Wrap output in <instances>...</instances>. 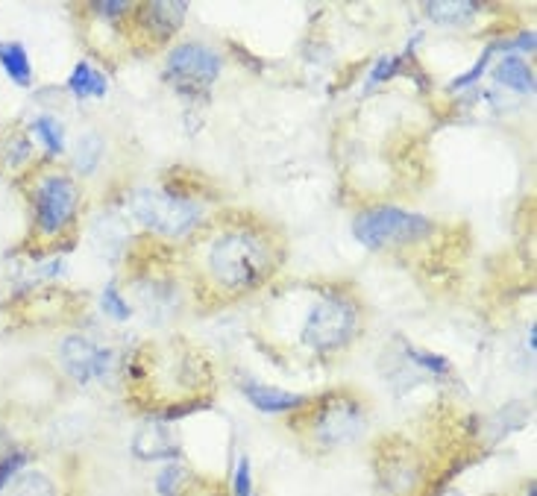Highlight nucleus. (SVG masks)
Listing matches in <instances>:
<instances>
[{"label": "nucleus", "instance_id": "f257e3e1", "mask_svg": "<svg viewBox=\"0 0 537 496\" xmlns=\"http://www.w3.org/2000/svg\"><path fill=\"white\" fill-rule=\"evenodd\" d=\"M276 268L273 244L259 229H226L209 247V271L215 282L232 291H253L259 288Z\"/></svg>", "mask_w": 537, "mask_h": 496}, {"label": "nucleus", "instance_id": "f03ea898", "mask_svg": "<svg viewBox=\"0 0 537 496\" xmlns=\"http://www.w3.org/2000/svg\"><path fill=\"white\" fill-rule=\"evenodd\" d=\"M435 232V224L417 212L400 206H373L353 221V235L367 250H394L423 241Z\"/></svg>", "mask_w": 537, "mask_h": 496}, {"label": "nucleus", "instance_id": "7ed1b4c3", "mask_svg": "<svg viewBox=\"0 0 537 496\" xmlns=\"http://www.w3.org/2000/svg\"><path fill=\"white\" fill-rule=\"evenodd\" d=\"M130 209H133V218L138 224L147 226L156 235H165V238L191 235L203 218V209L194 200L174 194V191H165V188L135 191Z\"/></svg>", "mask_w": 537, "mask_h": 496}, {"label": "nucleus", "instance_id": "20e7f679", "mask_svg": "<svg viewBox=\"0 0 537 496\" xmlns=\"http://www.w3.org/2000/svg\"><path fill=\"white\" fill-rule=\"evenodd\" d=\"M358 332V306L344 294H323L303 320L300 341L314 353H335Z\"/></svg>", "mask_w": 537, "mask_h": 496}, {"label": "nucleus", "instance_id": "39448f33", "mask_svg": "<svg viewBox=\"0 0 537 496\" xmlns=\"http://www.w3.org/2000/svg\"><path fill=\"white\" fill-rule=\"evenodd\" d=\"M364 426H367L364 406L347 391L326 394L312 414L306 417L309 438H314V444L326 447V450L353 444L358 435L364 432Z\"/></svg>", "mask_w": 537, "mask_h": 496}, {"label": "nucleus", "instance_id": "423d86ee", "mask_svg": "<svg viewBox=\"0 0 537 496\" xmlns=\"http://www.w3.org/2000/svg\"><path fill=\"white\" fill-rule=\"evenodd\" d=\"M224 59L206 45H177L168 53L165 77L177 86L182 94H200L212 89V83L221 77Z\"/></svg>", "mask_w": 537, "mask_h": 496}, {"label": "nucleus", "instance_id": "0eeeda50", "mask_svg": "<svg viewBox=\"0 0 537 496\" xmlns=\"http://www.w3.org/2000/svg\"><path fill=\"white\" fill-rule=\"evenodd\" d=\"M36 226L42 235H62L80 206V191L77 182L65 174H50L42 177L36 185Z\"/></svg>", "mask_w": 537, "mask_h": 496}, {"label": "nucleus", "instance_id": "6e6552de", "mask_svg": "<svg viewBox=\"0 0 537 496\" xmlns=\"http://www.w3.org/2000/svg\"><path fill=\"white\" fill-rule=\"evenodd\" d=\"M59 361L68 370V376H74L77 382H91V379L106 376L112 364V353L106 347H97L83 335H68L59 344Z\"/></svg>", "mask_w": 537, "mask_h": 496}, {"label": "nucleus", "instance_id": "1a4fd4ad", "mask_svg": "<svg viewBox=\"0 0 537 496\" xmlns=\"http://www.w3.org/2000/svg\"><path fill=\"white\" fill-rule=\"evenodd\" d=\"M133 9L138 12L135 21L144 33V39H150L156 45L168 42L177 33L185 21V12H188L185 3H144V6H133Z\"/></svg>", "mask_w": 537, "mask_h": 496}, {"label": "nucleus", "instance_id": "9d476101", "mask_svg": "<svg viewBox=\"0 0 537 496\" xmlns=\"http://www.w3.org/2000/svg\"><path fill=\"white\" fill-rule=\"evenodd\" d=\"M133 452L141 461H177L179 444L165 423H147L135 432Z\"/></svg>", "mask_w": 537, "mask_h": 496}, {"label": "nucleus", "instance_id": "9b49d317", "mask_svg": "<svg viewBox=\"0 0 537 496\" xmlns=\"http://www.w3.org/2000/svg\"><path fill=\"white\" fill-rule=\"evenodd\" d=\"M244 397L262 414H285V411L309 406V397L294 394V391H282V388H273V385H262V382H244Z\"/></svg>", "mask_w": 537, "mask_h": 496}, {"label": "nucleus", "instance_id": "f8f14e48", "mask_svg": "<svg viewBox=\"0 0 537 496\" xmlns=\"http://www.w3.org/2000/svg\"><path fill=\"white\" fill-rule=\"evenodd\" d=\"M493 77L496 83H502L505 89L520 91V94H532L535 91V71L517 56V53H508L496 62L493 68Z\"/></svg>", "mask_w": 537, "mask_h": 496}, {"label": "nucleus", "instance_id": "ddd939ff", "mask_svg": "<svg viewBox=\"0 0 537 496\" xmlns=\"http://www.w3.org/2000/svg\"><path fill=\"white\" fill-rule=\"evenodd\" d=\"M0 68L18 89L33 86V65H30L27 47L21 42H0Z\"/></svg>", "mask_w": 537, "mask_h": 496}, {"label": "nucleus", "instance_id": "4468645a", "mask_svg": "<svg viewBox=\"0 0 537 496\" xmlns=\"http://www.w3.org/2000/svg\"><path fill=\"white\" fill-rule=\"evenodd\" d=\"M68 91L77 97V100H91V97H106L109 91V80L103 71H97L91 62H77L71 77H68Z\"/></svg>", "mask_w": 537, "mask_h": 496}, {"label": "nucleus", "instance_id": "2eb2a0df", "mask_svg": "<svg viewBox=\"0 0 537 496\" xmlns=\"http://www.w3.org/2000/svg\"><path fill=\"white\" fill-rule=\"evenodd\" d=\"M426 12H429V18H432L435 24H441V27H461V24H470V21L476 18L479 3H467V0H461V3H444V0H438V3H426Z\"/></svg>", "mask_w": 537, "mask_h": 496}, {"label": "nucleus", "instance_id": "dca6fc26", "mask_svg": "<svg viewBox=\"0 0 537 496\" xmlns=\"http://www.w3.org/2000/svg\"><path fill=\"white\" fill-rule=\"evenodd\" d=\"M30 130H33V136L45 144V153L50 159H53V156H62V150H65V130H62V124H59L53 115H39V118L30 124Z\"/></svg>", "mask_w": 537, "mask_h": 496}, {"label": "nucleus", "instance_id": "f3484780", "mask_svg": "<svg viewBox=\"0 0 537 496\" xmlns=\"http://www.w3.org/2000/svg\"><path fill=\"white\" fill-rule=\"evenodd\" d=\"M156 491H159V496L188 494V491H191V473H188V467L179 464V461H171V464L159 473V479H156Z\"/></svg>", "mask_w": 537, "mask_h": 496}, {"label": "nucleus", "instance_id": "a211bd4d", "mask_svg": "<svg viewBox=\"0 0 537 496\" xmlns=\"http://www.w3.org/2000/svg\"><path fill=\"white\" fill-rule=\"evenodd\" d=\"M6 496H56V485L50 482V476L45 473H24L12 482V488L6 491Z\"/></svg>", "mask_w": 537, "mask_h": 496}, {"label": "nucleus", "instance_id": "6ab92c4d", "mask_svg": "<svg viewBox=\"0 0 537 496\" xmlns=\"http://www.w3.org/2000/svg\"><path fill=\"white\" fill-rule=\"evenodd\" d=\"M403 350L408 361H414V367H420V370H426V373H432V376H449V373H452L449 359L432 353V350H420V347H411V344H405Z\"/></svg>", "mask_w": 537, "mask_h": 496}, {"label": "nucleus", "instance_id": "aec40b11", "mask_svg": "<svg viewBox=\"0 0 537 496\" xmlns=\"http://www.w3.org/2000/svg\"><path fill=\"white\" fill-rule=\"evenodd\" d=\"M100 156H103V138L97 136V133H86V136L80 138V144H77V159H74V165H77L80 174H91V171L97 168Z\"/></svg>", "mask_w": 537, "mask_h": 496}, {"label": "nucleus", "instance_id": "412c9836", "mask_svg": "<svg viewBox=\"0 0 537 496\" xmlns=\"http://www.w3.org/2000/svg\"><path fill=\"white\" fill-rule=\"evenodd\" d=\"M100 306H103V312H106V317H112V320H118V323L130 320V315H133L130 303H127V300H124V297L118 294V288H115V285H106V288H103Z\"/></svg>", "mask_w": 537, "mask_h": 496}, {"label": "nucleus", "instance_id": "4be33fe9", "mask_svg": "<svg viewBox=\"0 0 537 496\" xmlns=\"http://www.w3.org/2000/svg\"><path fill=\"white\" fill-rule=\"evenodd\" d=\"M493 53H496V45H493V42H491V45L485 47V53H482V56L476 59V65H473V68H470L467 74H461V77H455V80L449 83V89H452V91H461V89H470L473 83H479V80H482V74L488 71V62H491Z\"/></svg>", "mask_w": 537, "mask_h": 496}, {"label": "nucleus", "instance_id": "5701e85b", "mask_svg": "<svg viewBox=\"0 0 537 496\" xmlns=\"http://www.w3.org/2000/svg\"><path fill=\"white\" fill-rule=\"evenodd\" d=\"M232 496H256L253 488V467H250V458L241 455L238 464H235V473H232Z\"/></svg>", "mask_w": 537, "mask_h": 496}, {"label": "nucleus", "instance_id": "b1692460", "mask_svg": "<svg viewBox=\"0 0 537 496\" xmlns=\"http://www.w3.org/2000/svg\"><path fill=\"white\" fill-rule=\"evenodd\" d=\"M403 59L405 56H382V59L373 65V71H370V86L385 83V80H394V77L403 71Z\"/></svg>", "mask_w": 537, "mask_h": 496}, {"label": "nucleus", "instance_id": "393cba45", "mask_svg": "<svg viewBox=\"0 0 537 496\" xmlns=\"http://www.w3.org/2000/svg\"><path fill=\"white\" fill-rule=\"evenodd\" d=\"M200 408H209V400H188V403L165 406L159 417H162L165 423H171V420H182V417H188V414H194V411H200Z\"/></svg>", "mask_w": 537, "mask_h": 496}, {"label": "nucleus", "instance_id": "a878e982", "mask_svg": "<svg viewBox=\"0 0 537 496\" xmlns=\"http://www.w3.org/2000/svg\"><path fill=\"white\" fill-rule=\"evenodd\" d=\"M94 12H103V18H121V12H133L130 3H94Z\"/></svg>", "mask_w": 537, "mask_h": 496}, {"label": "nucleus", "instance_id": "bb28decb", "mask_svg": "<svg viewBox=\"0 0 537 496\" xmlns=\"http://www.w3.org/2000/svg\"><path fill=\"white\" fill-rule=\"evenodd\" d=\"M444 496H464V494H458V491H449V494H444Z\"/></svg>", "mask_w": 537, "mask_h": 496}, {"label": "nucleus", "instance_id": "cd10ccee", "mask_svg": "<svg viewBox=\"0 0 537 496\" xmlns=\"http://www.w3.org/2000/svg\"><path fill=\"white\" fill-rule=\"evenodd\" d=\"M206 496H224L221 491H212V494H206Z\"/></svg>", "mask_w": 537, "mask_h": 496}]
</instances>
